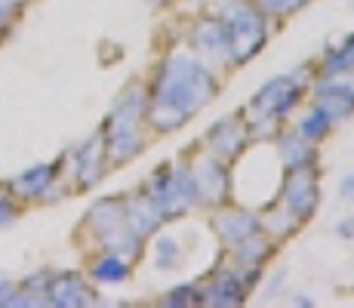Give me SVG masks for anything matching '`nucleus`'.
I'll list each match as a JSON object with an SVG mask.
<instances>
[{
	"label": "nucleus",
	"instance_id": "obj_1",
	"mask_svg": "<svg viewBox=\"0 0 354 308\" xmlns=\"http://www.w3.org/2000/svg\"><path fill=\"white\" fill-rule=\"evenodd\" d=\"M216 93V80L194 56L176 53L160 65L148 114L158 129H179Z\"/></svg>",
	"mask_w": 354,
	"mask_h": 308
},
{
	"label": "nucleus",
	"instance_id": "obj_2",
	"mask_svg": "<svg viewBox=\"0 0 354 308\" xmlns=\"http://www.w3.org/2000/svg\"><path fill=\"white\" fill-rule=\"evenodd\" d=\"M142 90L139 87H127L124 96L118 99L111 111V120H108L105 136V152L114 163H127L129 157L139 152L142 136H139V114H142Z\"/></svg>",
	"mask_w": 354,
	"mask_h": 308
},
{
	"label": "nucleus",
	"instance_id": "obj_3",
	"mask_svg": "<svg viewBox=\"0 0 354 308\" xmlns=\"http://www.w3.org/2000/svg\"><path fill=\"white\" fill-rule=\"evenodd\" d=\"M148 201L163 219L185 213L192 203H197V185L192 167H179V170L160 167L154 173V179L148 182Z\"/></svg>",
	"mask_w": 354,
	"mask_h": 308
},
{
	"label": "nucleus",
	"instance_id": "obj_4",
	"mask_svg": "<svg viewBox=\"0 0 354 308\" xmlns=\"http://www.w3.org/2000/svg\"><path fill=\"white\" fill-rule=\"evenodd\" d=\"M222 25L228 31L231 62H247L256 56V50L265 44V19L256 6L231 0L222 10Z\"/></svg>",
	"mask_w": 354,
	"mask_h": 308
},
{
	"label": "nucleus",
	"instance_id": "obj_5",
	"mask_svg": "<svg viewBox=\"0 0 354 308\" xmlns=\"http://www.w3.org/2000/svg\"><path fill=\"white\" fill-rule=\"evenodd\" d=\"M305 71H292V74H281V78L268 80L262 87L253 102H250V118L253 123H262V120H277L296 105V99L302 96V87H305Z\"/></svg>",
	"mask_w": 354,
	"mask_h": 308
},
{
	"label": "nucleus",
	"instance_id": "obj_6",
	"mask_svg": "<svg viewBox=\"0 0 354 308\" xmlns=\"http://www.w3.org/2000/svg\"><path fill=\"white\" fill-rule=\"evenodd\" d=\"M315 93H317V108L330 120H345L354 111V80L342 78V74H326L315 87Z\"/></svg>",
	"mask_w": 354,
	"mask_h": 308
},
{
	"label": "nucleus",
	"instance_id": "obj_7",
	"mask_svg": "<svg viewBox=\"0 0 354 308\" xmlns=\"http://www.w3.org/2000/svg\"><path fill=\"white\" fill-rule=\"evenodd\" d=\"M290 179L283 185V197H281V207H287L292 216H296V222H302V219H308L311 213L317 210V185L311 179L308 167L305 170H290Z\"/></svg>",
	"mask_w": 354,
	"mask_h": 308
},
{
	"label": "nucleus",
	"instance_id": "obj_8",
	"mask_svg": "<svg viewBox=\"0 0 354 308\" xmlns=\"http://www.w3.org/2000/svg\"><path fill=\"white\" fill-rule=\"evenodd\" d=\"M46 302L50 305H90L93 302V290L84 284V278L68 271V275H56L46 280Z\"/></svg>",
	"mask_w": 354,
	"mask_h": 308
},
{
	"label": "nucleus",
	"instance_id": "obj_9",
	"mask_svg": "<svg viewBox=\"0 0 354 308\" xmlns=\"http://www.w3.org/2000/svg\"><path fill=\"white\" fill-rule=\"evenodd\" d=\"M192 44L197 53H203L209 59H231L228 31L222 25V19H203V22H197L192 31Z\"/></svg>",
	"mask_w": 354,
	"mask_h": 308
},
{
	"label": "nucleus",
	"instance_id": "obj_10",
	"mask_svg": "<svg viewBox=\"0 0 354 308\" xmlns=\"http://www.w3.org/2000/svg\"><path fill=\"white\" fill-rule=\"evenodd\" d=\"M192 173H194V185H197V201L219 203L222 197H225L228 176H225V170H222V163H216L213 157H203Z\"/></svg>",
	"mask_w": 354,
	"mask_h": 308
},
{
	"label": "nucleus",
	"instance_id": "obj_11",
	"mask_svg": "<svg viewBox=\"0 0 354 308\" xmlns=\"http://www.w3.org/2000/svg\"><path fill=\"white\" fill-rule=\"evenodd\" d=\"M253 271H250V278L237 275V271H222V275L216 278V284L209 287V293L203 296V302L207 305H237V302H243L247 290L256 284Z\"/></svg>",
	"mask_w": 354,
	"mask_h": 308
},
{
	"label": "nucleus",
	"instance_id": "obj_12",
	"mask_svg": "<svg viewBox=\"0 0 354 308\" xmlns=\"http://www.w3.org/2000/svg\"><path fill=\"white\" fill-rule=\"evenodd\" d=\"M216 231L225 237L228 244H241L250 235H259V219L247 210H225V213H216Z\"/></svg>",
	"mask_w": 354,
	"mask_h": 308
},
{
	"label": "nucleus",
	"instance_id": "obj_13",
	"mask_svg": "<svg viewBox=\"0 0 354 308\" xmlns=\"http://www.w3.org/2000/svg\"><path fill=\"white\" fill-rule=\"evenodd\" d=\"M207 139H209V145H213L216 154L234 157V154H241L243 142H247V129H243L234 118H225V120H219L213 129H209Z\"/></svg>",
	"mask_w": 354,
	"mask_h": 308
},
{
	"label": "nucleus",
	"instance_id": "obj_14",
	"mask_svg": "<svg viewBox=\"0 0 354 308\" xmlns=\"http://www.w3.org/2000/svg\"><path fill=\"white\" fill-rule=\"evenodd\" d=\"M102 167H105V145H102V136H93L84 148L77 152V179L80 188H90L99 182Z\"/></svg>",
	"mask_w": 354,
	"mask_h": 308
},
{
	"label": "nucleus",
	"instance_id": "obj_15",
	"mask_svg": "<svg viewBox=\"0 0 354 308\" xmlns=\"http://www.w3.org/2000/svg\"><path fill=\"white\" fill-rule=\"evenodd\" d=\"M53 179H56V167L53 163H40V167H31L22 176H16L12 179V191L22 197H40V194H46Z\"/></svg>",
	"mask_w": 354,
	"mask_h": 308
},
{
	"label": "nucleus",
	"instance_id": "obj_16",
	"mask_svg": "<svg viewBox=\"0 0 354 308\" xmlns=\"http://www.w3.org/2000/svg\"><path fill=\"white\" fill-rule=\"evenodd\" d=\"M281 157L287 163V170H305L315 161V148L305 136L299 133H283L281 136Z\"/></svg>",
	"mask_w": 354,
	"mask_h": 308
},
{
	"label": "nucleus",
	"instance_id": "obj_17",
	"mask_svg": "<svg viewBox=\"0 0 354 308\" xmlns=\"http://www.w3.org/2000/svg\"><path fill=\"white\" fill-rule=\"evenodd\" d=\"M93 278L102 280V284H120L127 278V262L120 253H105L93 262Z\"/></svg>",
	"mask_w": 354,
	"mask_h": 308
},
{
	"label": "nucleus",
	"instance_id": "obj_18",
	"mask_svg": "<svg viewBox=\"0 0 354 308\" xmlns=\"http://www.w3.org/2000/svg\"><path fill=\"white\" fill-rule=\"evenodd\" d=\"M330 118H326V114L321 111V108H308V111L302 114V120H299V127H296V133L299 136H305V139L311 142V145H315L317 139H321V136H326L330 133Z\"/></svg>",
	"mask_w": 354,
	"mask_h": 308
},
{
	"label": "nucleus",
	"instance_id": "obj_19",
	"mask_svg": "<svg viewBox=\"0 0 354 308\" xmlns=\"http://www.w3.org/2000/svg\"><path fill=\"white\" fill-rule=\"evenodd\" d=\"M351 68H354V34L351 37H345L342 44H339L336 50L324 59V71L326 74H345V71H351Z\"/></svg>",
	"mask_w": 354,
	"mask_h": 308
},
{
	"label": "nucleus",
	"instance_id": "obj_20",
	"mask_svg": "<svg viewBox=\"0 0 354 308\" xmlns=\"http://www.w3.org/2000/svg\"><path fill=\"white\" fill-rule=\"evenodd\" d=\"M265 253H268V244H265L259 235H250L247 241L237 244V262L247 265V269H256V265L265 259Z\"/></svg>",
	"mask_w": 354,
	"mask_h": 308
},
{
	"label": "nucleus",
	"instance_id": "obj_21",
	"mask_svg": "<svg viewBox=\"0 0 354 308\" xmlns=\"http://www.w3.org/2000/svg\"><path fill=\"white\" fill-rule=\"evenodd\" d=\"M179 262V244L173 237H158V269L169 271Z\"/></svg>",
	"mask_w": 354,
	"mask_h": 308
},
{
	"label": "nucleus",
	"instance_id": "obj_22",
	"mask_svg": "<svg viewBox=\"0 0 354 308\" xmlns=\"http://www.w3.org/2000/svg\"><path fill=\"white\" fill-rule=\"evenodd\" d=\"M203 302V296L194 290V287H179V290H169L163 305H197Z\"/></svg>",
	"mask_w": 354,
	"mask_h": 308
},
{
	"label": "nucleus",
	"instance_id": "obj_23",
	"mask_svg": "<svg viewBox=\"0 0 354 308\" xmlns=\"http://www.w3.org/2000/svg\"><path fill=\"white\" fill-rule=\"evenodd\" d=\"M305 3H308V0H259V6H262L265 12H274V16H287V12H296V10H302Z\"/></svg>",
	"mask_w": 354,
	"mask_h": 308
},
{
	"label": "nucleus",
	"instance_id": "obj_24",
	"mask_svg": "<svg viewBox=\"0 0 354 308\" xmlns=\"http://www.w3.org/2000/svg\"><path fill=\"white\" fill-rule=\"evenodd\" d=\"M12 219H16V201L10 197L6 188H0V225L12 222Z\"/></svg>",
	"mask_w": 354,
	"mask_h": 308
},
{
	"label": "nucleus",
	"instance_id": "obj_25",
	"mask_svg": "<svg viewBox=\"0 0 354 308\" xmlns=\"http://www.w3.org/2000/svg\"><path fill=\"white\" fill-rule=\"evenodd\" d=\"M0 305H19V287L0 284Z\"/></svg>",
	"mask_w": 354,
	"mask_h": 308
},
{
	"label": "nucleus",
	"instance_id": "obj_26",
	"mask_svg": "<svg viewBox=\"0 0 354 308\" xmlns=\"http://www.w3.org/2000/svg\"><path fill=\"white\" fill-rule=\"evenodd\" d=\"M339 194H342L345 201H354V173L342 176V182H339Z\"/></svg>",
	"mask_w": 354,
	"mask_h": 308
},
{
	"label": "nucleus",
	"instance_id": "obj_27",
	"mask_svg": "<svg viewBox=\"0 0 354 308\" xmlns=\"http://www.w3.org/2000/svg\"><path fill=\"white\" fill-rule=\"evenodd\" d=\"M336 235L339 237H354V219H342V222L336 225Z\"/></svg>",
	"mask_w": 354,
	"mask_h": 308
},
{
	"label": "nucleus",
	"instance_id": "obj_28",
	"mask_svg": "<svg viewBox=\"0 0 354 308\" xmlns=\"http://www.w3.org/2000/svg\"><path fill=\"white\" fill-rule=\"evenodd\" d=\"M16 3H19V0H0V25H3L6 19L12 16V10H16Z\"/></svg>",
	"mask_w": 354,
	"mask_h": 308
},
{
	"label": "nucleus",
	"instance_id": "obj_29",
	"mask_svg": "<svg viewBox=\"0 0 354 308\" xmlns=\"http://www.w3.org/2000/svg\"><path fill=\"white\" fill-rule=\"evenodd\" d=\"M151 3H160V0H151Z\"/></svg>",
	"mask_w": 354,
	"mask_h": 308
},
{
	"label": "nucleus",
	"instance_id": "obj_30",
	"mask_svg": "<svg viewBox=\"0 0 354 308\" xmlns=\"http://www.w3.org/2000/svg\"><path fill=\"white\" fill-rule=\"evenodd\" d=\"M351 6H354V0H351Z\"/></svg>",
	"mask_w": 354,
	"mask_h": 308
}]
</instances>
